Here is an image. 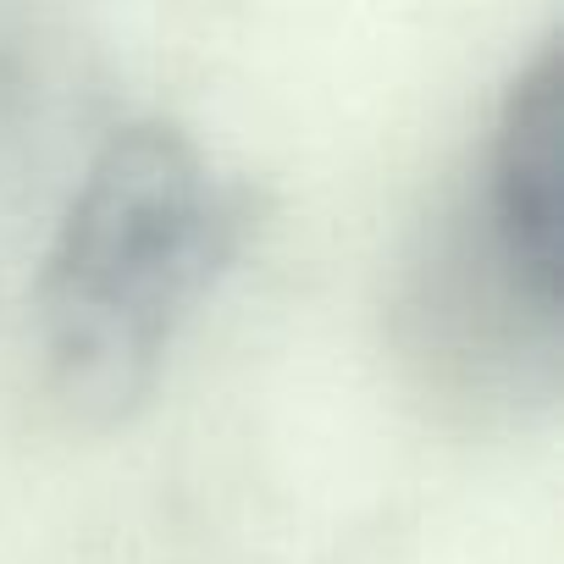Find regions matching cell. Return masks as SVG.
Masks as SVG:
<instances>
[{
    "label": "cell",
    "instance_id": "cell-1",
    "mask_svg": "<svg viewBox=\"0 0 564 564\" xmlns=\"http://www.w3.org/2000/svg\"><path fill=\"white\" fill-rule=\"evenodd\" d=\"M249 227V188L183 128H117L73 183L34 271V355L56 404L89 426L128 421Z\"/></svg>",
    "mask_w": 564,
    "mask_h": 564
},
{
    "label": "cell",
    "instance_id": "cell-2",
    "mask_svg": "<svg viewBox=\"0 0 564 564\" xmlns=\"http://www.w3.org/2000/svg\"><path fill=\"white\" fill-rule=\"evenodd\" d=\"M558 133H564V51L542 40L498 95L476 188L454 216L459 232L426 276L415 305L426 360L459 377L542 382L558 377Z\"/></svg>",
    "mask_w": 564,
    "mask_h": 564
},
{
    "label": "cell",
    "instance_id": "cell-3",
    "mask_svg": "<svg viewBox=\"0 0 564 564\" xmlns=\"http://www.w3.org/2000/svg\"><path fill=\"white\" fill-rule=\"evenodd\" d=\"M12 106H18V56H12L7 34H0V128H7Z\"/></svg>",
    "mask_w": 564,
    "mask_h": 564
}]
</instances>
